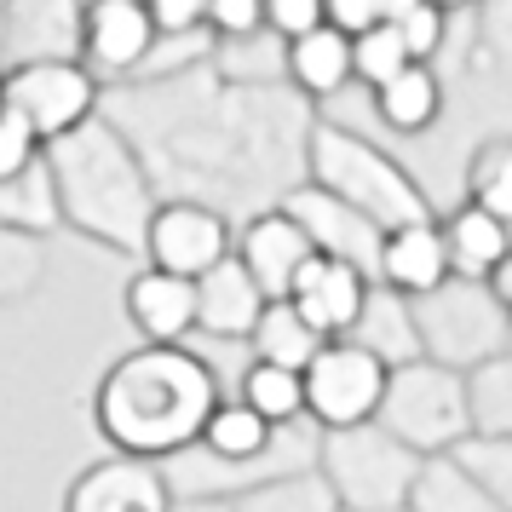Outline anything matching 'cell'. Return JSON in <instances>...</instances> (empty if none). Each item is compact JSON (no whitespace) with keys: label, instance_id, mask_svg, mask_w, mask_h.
<instances>
[{"label":"cell","instance_id":"cell-1","mask_svg":"<svg viewBox=\"0 0 512 512\" xmlns=\"http://www.w3.org/2000/svg\"><path fill=\"white\" fill-rule=\"evenodd\" d=\"M219 403V374L185 346H139L93 392V420L98 438L116 455L133 461H162L185 455L202 438V420Z\"/></svg>","mask_w":512,"mask_h":512},{"label":"cell","instance_id":"cell-24","mask_svg":"<svg viewBox=\"0 0 512 512\" xmlns=\"http://www.w3.org/2000/svg\"><path fill=\"white\" fill-rule=\"evenodd\" d=\"M466 415L478 438H512V346L466 369Z\"/></svg>","mask_w":512,"mask_h":512},{"label":"cell","instance_id":"cell-5","mask_svg":"<svg viewBox=\"0 0 512 512\" xmlns=\"http://www.w3.org/2000/svg\"><path fill=\"white\" fill-rule=\"evenodd\" d=\"M374 426L392 432L403 449L415 455H449L455 443L472 432V415H466V374L443 369V363H397L386 374V397L374 409Z\"/></svg>","mask_w":512,"mask_h":512},{"label":"cell","instance_id":"cell-2","mask_svg":"<svg viewBox=\"0 0 512 512\" xmlns=\"http://www.w3.org/2000/svg\"><path fill=\"white\" fill-rule=\"evenodd\" d=\"M305 173H311V185L340 196L346 208H357L380 231L432 219V202L409 179V167L392 162L386 150H374L369 139L346 133V127H311V139H305Z\"/></svg>","mask_w":512,"mask_h":512},{"label":"cell","instance_id":"cell-27","mask_svg":"<svg viewBox=\"0 0 512 512\" xmlns=\"http://www.w3.org/2000/svg\"><path fill=\"white\" fill-rule=\"evenodd\" d=\"M449 455L461 461V472L484 489L495 507L512 512V438H478V432H466Z\"/></svg>","mask_w":512,"mask_h":512},{"label":"cell","instance_id":"cell-18","mask_svg":"<svg viewBox=\"0 0 512 512\" xmlns=\"http://www.w3.org/2000/svg\"><path fill=\"white\" fill-rule=\"evenodd\" d=\"M346 340H357L363 351H374L386 369H397V363H415V357H420L415 305L403 300V294H392V288H380V282H374L369 300H363V317H357V328H351Z\"/></svg>","mask_w":512,"mask_h":512},{"label":"cell","instance_id":"cell-25","mask_svg":"<svg viewBox=\"0 0 512 512\" xmlns=\"http://www.w3.org/2000/svg\"><path fill=\"white\" fill-rule=\"evenodd\" d=\"M242 403L254 409L259 420H271V426H294L305 415V380L300 369H277V363H248L242 374Z\"/></svg>","mask_w":512,"mask_h":512},{"label":"cell","instance_id":"cell-31","mask_svg":"<svg viewBox=\"0 0 512 512\" xmlns=\"http://www.w3.org/2000/svg\"><path fill=\"white\" fill-rule=\"evenodd\" d=\"M397 41H403V52L415 58V64H432L443 52V35H449V12H438V6H426V0H415L403 18H397Z\"/></svg>","mask_w":512,"mask_h":512},{"label":"cell","instance_id":"cell-4","mask_svg":"<svg viewBox=\"0 0 512 512\" xmlns=\"http://www.w3.org/2000/svg\"><path fill=\"white\" fill-rule=\"evenodd\" d=\"M415 328H420V357L443 363V369H478L489 357H501L512 346V317L501 311V300L489 294V282L472 277H443L432 294H420Z\"/></svg>","mask_w":512,"mask_h":512},{"label":"cell","instance_id":"cell-35","mask_svg":"<svg viewBox=\"0 0 512 512\" xmlns=\"http://www.w3.org/2000/svg\"><path fill=\"white\" fill-rule=\"evenodd\" d=\"M156 35H196L208 24V0H144Z\"/></svg>","mask_w":512,"mask_h":512},{"label":"cell","instance_id":"cell-29","mask_svg":"<svg viewBox=\"0 0 512 512\" xmlns=\"http://www.w3.org/2000/svg\"><path fill=\"white\" fill-rule=\"evenodd\" d=\"M236 512H340V507H334V495L323 489L317 472H294V478H277V484L254 489Z\"/></svg>","mask_w":512,"mask_h":512},{"label":"cell","instance_id":"cell-3","mask_svg":"<svg viewBox=\"0 0 512 512\" xmlns=\"http://www.w3.org/2000/svg\"><path fill=\"white\" fill-rule=\"evenodd\" d=\"M426 455L403 449L392 432L380 426H346V432H323V455H317V478L334 495L340 512H403L415 472Z\"/></svg>","mask_w":512,"mask_h":512},{"label":"cell","instance_id":"cell-22","mask_svg":"<svg viewBox=\"0 0 512 512\" xmlns=\"http://www.w3.org/2000/svg\"><path fill=\"white\" fill-rule=\"evenodd\" d=\"M248 346H254V363H277V369H305L317 351H323V334L305 323L300 311L288 300H265L259 311L254 334H248Z\"/></svg>","mask_w":512,"mask_h":512},{"label":"cell","instance_id":"cell-16","mask_svg":"<svg viewBox=\"0 0 512 512\" xmlns=\"http://www.w3.org/2000/svg\"><path fill=\"white\" fill-rule=\"evenodd\" d=\"M265 311V294L259 282L242 271V259L225 254L213 271L196 277V328L213 334V340H248Z\"/></svg>","mask_w":512,"mask_h":512},{"label":"cell","instance_id":"cell-15","mask_svg":"<svg viewBox=\"0 0 512 512\" xmlns=\"http://www.w3.org/2000/svg\"><path fill=\"white\" fill-rule=\"evenodd\" d=\"M127 323L144 334V346H185L196 328V282L173 271H139L127 282Z\"/></svg>","mask_w":512,"mask_h":512},{"label":"cell","instance_id":"cell-38","mask_svg":"<svg viewBox=\"0 0 512 512\" xmlns=\"http://www.w3.org/2000/svg\"><path fill=\"white\" fill-rule=\"evenodd\" d=\"M409 6H415V0H380V24H397Z\"/></svg>","mask_w":512,"mask_h":512},{"label":"cell","instance_id":"cell-11","mask_svg":"<svg viewBox=\"0 0 512 512\" xmlns=\"http://www.w3.org/2000/svg\"><path fill=\"white\" fill-rule=\"evenodd\" d=\"M231 254L242 259V271L259 282L265 300H288V288H294V277H300V265L317 254V248H311V236H305L282 208H259L254 219L242 225V236L231 242Z\"/></svg>","mask_w":512,"mask_h":512},{"label":"cell","instance_id":"cell-14","mask_svg":"<svg viewBox=\"0 0 512 512\" xmlns=\"http://www.w3.org/2000/svg\"><path fill=\"white\" fill-rule=\"evenodd\" d=\"M443 277H449V254H443L438 219H415V225H397V231L380 236V265H374L380 288H392L403 300H420Z\"/></svg>","mask_w":512,"mask_h":512},{"label":"cell","instance_id":"cell-36","mask_svg":"<svg viewBox=\"0 0 512 512\" xmlns=\"http://www.w3.org/2000/svg\"><path fill=\"white\" fill-rule=\"evenodd\" d=\"M323 24L340 29L346 41H357L363 29L380 24V0H323Z\"/></svg>","mask_w":512,"mask_h":512},{"label":"cell","instance_id":"cell-40","mask_svg":"<svg viewBox=\"0 0 512 512\" xmlns=\"http://www.w3.org/2000/svg\"><path fill=\"white\" fill-rule=\"evenodd\" d=\"M0 81H6V64H0Z\"/></svg>","mask_w":512,"mask_h":512},{"label":"cell","instance_id":"cell-8","mask_svg":"<svg viewBox=\"0 0 512 512\" xmlns=\"http://www.w3.org/2000/svg\"><path fill=\"white\" fill-rule=\"evenodd\" d=\"M144 254L150 271H173V277H202L231 254V219L208 202H167L144 219Z\"/></svg>","mask_w":512,"mask_h":512},{"label":"cell","instance_id":"cell-26","mask_svg":"<svg viewBox=\"0 0 512 512\" xmlns=\"http://www.w3.org/2000/svg\"><path fill=\"white\" fill-rule=\"evenodd\" d=\"M466 202L495 213L501 225L512 219V139H484L466 162Z\"/></svg>","mask_w":512,"mask_h":512},{"label":"cell","instance_id":"cell-30","mask_svg":"<svg viewBox=\"0 0 512 512\" xmlns=\"http://www.w3.org/2000/svg\"><path fill=\"white\" fill-rule=\"evenodd\" d=\"M472 64L512 81V0H478V35H472Z\"/></svg>","mask_w":512,"mask_h":512},{"label":"cell","instance_id":"cell-32","mask_svg":"<svg viewBox=\"0 0 512 512\" xmlns=\"http://www.w3.org/2000/svg\"><path fill=\"white\" fill-rule=\"evenodd\" d=\"M35 150H41V139L0 104V185H18L29 167H35Z\"/></svg>","mask_w":512,"mask_h":512},{"label":"cell","instance_id":"cell-7","mask_svg":"<svg viewBox=\"0 0 512 512\" xmlns=\"http://www.w3.org/2000/svg\"><path fill=\"white\" fill-rule=\"evenodd\" d=\"M0 104L24 121L35 139H64L98 110V81L87 64L70 58H29L0 81Z\"/></svg>","mask_w":512,"mask_h":512},{"label":"cell","instance_id":"cell-23","mask_svg":"<svg viewBox=\"0 0 512 512\" xmlns=\"http://www.w3.org/2000/svg\"><path fill=\"white\" fill-rule=\"evenodd\" d=\"M403 512H501V507L466 478L455 455H426L420 472H415V489H409V501H403Z\"/></svg>","mask_w":512,"mask_h":512},{"label":"cell","instance_id":"cell-33","mask_svg":"<svg viewBox=\"0 0 512 512\" xmlns=\"http://www.w3.org/2000/svg\"><path fill=\"white\" fill-rule=\"evenodd\" d=\"M208 29L225 41H254L265 29V0H208Z\"/></svg>","mask_w":512,"mask_h":512},{"label":"cell","instance_id":"cell-10","mask_svg":"<svg viewBox=\"0 0 512 512\" xmlns=\"http://www.w3.org/2000/svg\"><path fill=\"white\" fill-rule=\"evenodd\" d=\"M369 288H374V282L363 277L357 265H346V259H328V254H311L300 265L294 288H288V305H294L305 323L323 334V340H346L351 328H357V317H363Z\"/></svg>","mask_w":512,"mask_h":512},{"label":"cell","instance_id":"cell-13","mask_svg":"<svg viewBox=\"0 0 512 512\" xmlns=\"http://www.w3.org/2000/svg\"><path fill=\"white\" fill-rule=\"evenodd\" d=\"M70 512H173V495H167L156 461L116 455V461H98L93 472L75 478Z\"/></svg>","mask_w":512,"mask_h":512},{"label":"cell","instance_id":"cell-12","mask_svg":"<svg viewBox=\"0 0 512 512\" xmlns=\"http://www.w3.org/2000/svg\"><path fill=\"white\" fill-rule=\"evenodd\" d=\"M156 47V24L144 12V0H87L81 12V52L93 70H139Z\"/></svg>","mask_w":512,"mask_h":512},{"label":"cell","instance_id":"cell-20","mask_svg":"<svg viewBox=\"0 0 512 512\" xmlns=\"http://www.w3.org/2000/svg\"><path fill=\"white\" fill-rule=\"evenodd\" d=\"M374 116L386 121L392 133H426L443 116V81L432 64H409L397 70L386 87H374Z\"/></svg>","mask_w":512,"mask_h":512},{"label":"cell","instance_id":"cell-37","mask_svg":"<svg viewBox=\"0 0 512 512\" xmlns=\"http://www.w3.org/2000/svg\"><path fill=\"white\" fill-rule=\"evenodd\" d=\"M484 282H489V294L501 300V311H507V317H512V254L501 259V265H495V271H489Z\"/></svg>","mask_w":512,"mask_h":512},{"label":"cell","instance_id":"cell-28","mask_svg":"<svg viewBox=\"0 0 512 512\" xmlns=\"http://www.w3.org/2000/svg\"><path fill=\"white\" fill-rule=\"evenodd\" d=\"M409 64H415V58L403 52L392 24H374L351 41V81H363V87H386V81H392L397 70H409Z\"/></svg>","mask_w":512,"mask_h":512},{"label":"cell","instance_id":"cell-19","mask_svg":"<svg viewBox=\"0 0 512 512\" xmlns=\"http://www.w3.org/2000/svg\"><path fill=\"white\" fill-rule=\"evenodd\" d=\"M282 70H288V81L300 87L305 98H334L351 87V41L340 35V29H311V35H300V41H288V52H282Z\"/></svg>","mask_w":512,"mask_h":512},{"label":"cell","instance_id":"cell-21","mask_svg":"<svg viewBox=\"0 0 512 512\" xmlns=\"http://www.w3.org/2000/svg\"><path fill=\"white\" fill-rule=\"evenodd\" d=\"M271 438H277V426L259 420L242 397H219L213 415L202 420V438L196 443H202L219 466H248V461H259V455L271 449Z\"/></svg>","mask_w":512,"mask_h":512},{"label":"cell","instance_id":"cell-9","mask_svg":"<svg viewBox=\"0 0 512 512\" xmlns=\"http://www.w3.org/2000/svg\"><path fill=\"white\" fill-rule=\"evenodd\" d=\"M294 225H300L305 236H311V248L328 259H346V265H357L363 277L374 282V265H380V225H369L357 208H346L340 196H328L323 185H294V190H282V202H277Z\"/></svg>","mask_w":512,"mask_h":512},{"label":"cell","instance_id":"cell-17","mask_svg":"<svg viewBox=\"0 0 512 512\" xmlns=\"http://www.w3.org/2000/svg\"><path fill=\"white\" fill-rule=\"evenodd\" d=\"M438 231H443V254H449V277L484 282L489 271L512 254L507 225H501L495 213H484L478 202H461L449 219H438Z\"/></svg>","mask_w":512,"mask_h":512},{"label":"cell","instance_id":"cell-6","mask_svg":"<svg viewBox=\"0 0 512 512\" xmlns=\"http://www.w3.org/2000/svg\"><path fill=\"white\" fill-rule=\"evenodd\" d=\"M386 363L363 351L357 340H323V351L300 369L305 380V415L323 432H346V426H369L380 397H386Z\"/></svg>","mask_w":512,"mask_h":512},{"label":"cell","instance_id":"cell-34","mask_svg":"<svg viewBox=\"0 0 512 512\" xmlns=\"http://www.w3.org/2000/svg\"><path fill=\"white\" fill-rule=\"evenodd\" d=\"M265 29L282 41H300L311 29H323V0H265Z\"/></svg>","mask_w":512,"mask_h":512},{"label":"cell","instance_id":"cell-39","mask_svg":"<svg viewBox=\"0 0 512 512\" xmlns=\"http://www.w3.org/2000/svg\"><path fill=\"white\" fill-rule=\"evenodd\" d=\"M426 6H438V12H466V6H478V0H426Z\"/></svg>","mask_w":512,"mask_h":512}]
</instances>
